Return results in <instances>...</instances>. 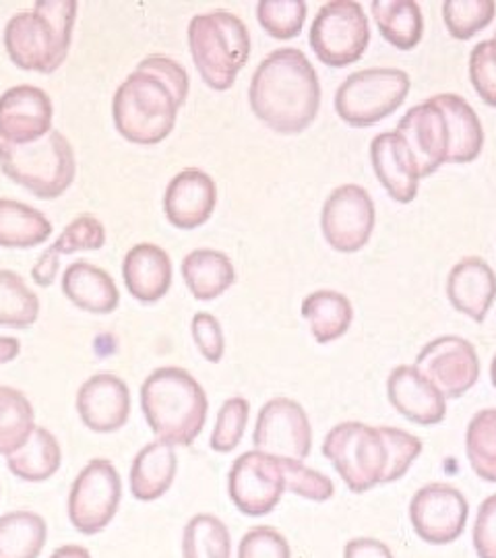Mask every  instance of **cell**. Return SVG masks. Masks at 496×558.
<instances>
[{"label":"cell","instance_id":"f907efd6","mask_svg":"<svg viewBox=\"0 0 496 558\" xmlns=\"http://www.w3.org/2000/svg\"><path fill=\"white\" fill-rule=\"evenodd\" d=\"M21 352V341L15 338H0V364H7L17 359Z\"/></svg>","mask_w":496,"mask_h":558},{"label":"cell","instance_id":"603a6c76","mask_svg":"<svg viewBox=\"0 0 496 558\" xmlns=\"http://www.w3.org/2000/svg\"><path fill=\"white\" fill-rule=\"evenodd\" d=\"M126 290L141 302H158L172 286V260L152 242L135 244L122 260Z\"/></svg>","mask_w":496,"mask_h":558},{"label":"cell","instance_id":"e575fe53","mask_svg":"<svg viewBox=\"0 0 496 558\" xmlns=\"http://www.w3.org/2000/svg\"><path fill=\"white\" fill-rule=\"evenodd\" d=\"M40 315V300L27 288L20 274L0 269V325L25 329Z\"/></svg>","mask_w":496,"mask_h":558},{"label":"cell","instance_id":"ee69618b","mask_svg":"<svg viewBox=\"0 0 496 558\" xmlns=\"http://www.w3.org/2000/svg\"><path fill=\"white\" fill-rule=\"evenodd\" d=\"M239 558H292L288 539L278 530L258 525L240 539Z\"/></svg>","mask_w":496,"mask_h":558},{"label":"cell","instance_id":"e0dca14e","mask_svg":"<svg viewBox=\"0 0 496 558\" xmlns=\"http://www.w3.org/2000/svg\"><path fill=\"white\" fill-rule=\"evenodd\" d=\"M397 133L416 158L420 179L431 177L449 160V129L445 114L433 101L410 108L397 124Z\"/></svg>","mask_w":496,"mask_h":558},{"label":"cell","instance_id":"816d5d0a","mask_svg":"<svg viewBox=\"0 0 496 558\" xmlns=\"http://www.w3.org/2000/svg\"><path fill=\"white\" fill-rule=\"evenodd\" d=\"M50 558H92L89 550L83 548V546H75V544H69V546H60Z\"/></svg>","mask_w":496,"mask_h":558},{"label":"cell","instance_id":"7dc6e473","mask_svg":"<svg viewBox=\"0 0 496 558\" xmlns=\"http://www.w3.org/2000/svg\"><path fill=\"white\" fill-rule=\"evenodd\" d=\"M143 66H147L149 71H154L156 75H159L161 80L166 81L179 96L180 101L184 104L186 96H189V75H186V69L179 64L177 60L168 59V57H147L145 60H141Z\"/></svg>","mask_w":496,"mask_h":558},{"label":"cell","instance_id":"ab89813d","mask_svg":"<svg viewBox=\"0 0 496 558\" xmlns=\"http://www.w3.org/2000/svg\"><path fill=\"white\" fill-rule=\"evenodd\" d=\"M249 414H251V405L246 399L240 398V396L226 399L219 408L216 426H214L211 440H209L211 449L218 453L234 451L246 430Z\"/></svg>","mask_w":496,"mask_h":558},{"label":"cell","instance_id":"7c38bea8","mask_svg":"<svg viewBox=\"0 0 496 558\" xmlns=\"http://www.w3.org/2000/svg\"><path fill=\"white\" fill-rule=\"evenodd\" d=\"M373 197L360 184H341L325 199L320 211L323 236L339 253H356L375 230Z\"/></svg>","mask_w":496,"mask_h":558},{"label":"cell","instance_id":"d590c367","mask_svg":"<svg viewBox=\"0 0 496 558\" xmlns=\"http://www.w3.org/2000/svg\"><path fill=\"white\" fill-rule=\"evenodd\" d=\"M465 453L480 478L496 482V408L480 410L470 420Z\"/></svg>","mask_w":496,"mask_h":558},{"label":"cell","instance_id":"7bdbcfd3","mask_svg":"<svg viewBox=\"0 0 496 558\" xmlns=\"http://www.w3.org/2000/svg\"><path fill=\"white\" fill-rule=\"evenodd\" d=\"M470 80L477 96L496 108V41L484 40L470 54Z\"/></svg>","mask_w":496,"mask_h":558},{"label":"cell","instance_id":"484cf974","mask_svg":"<svg viewBox=\"0 0 496 558\" xmlns=\"http://www.w3.org/2000/svg\"><path fill=\"white\" fill-rule=\"evenodd\" d=\"M177 453L168 442H149L141 449L131 465V493L137 500L149 502L164 497L177 476Z\"/></svg>","mask_w":496,"mask_h":558},{"label":"cell","instance_id":"c3c4849f","mask_svg":"<svg viewBox=\"0 0 496 558\" xmlns=\"http://www.w3.org/2000/svg\"><path fill=\"white\" fill-rule=\"evenodd\" d=\"M343 558H396L391 548L377 538L350 539L343 548Z\"/></svg>","mask_w":496,"mask_h":558},{"label":"cell","instance_id":"f1b7e54d","mask_svg":"<svg viewBox=\"0 0 496 558\" xmlns=\"http://www.w3.org/2000/svg\"><path fill=\"white\" fill-rule=\"evenodd\" d=\"M371 13L380 36L399 50H412L422 40L424 17L414 0H373Z\"/></svg>","mask_w":496,"mask_h":558},{"label":"cell","instance_id":"1f68e13d","mask_svg":"<svg viewBox=\"0 0 496 558\" xmlns=\"http://www.w3.org/2000/svg\"><path fill=\"white\" fill-rule=\"evenodd\" d=\"M48 538L44 518L32 511H13L0 518V558H38Z\"/></svg>","mask_w":496,"mask_h":558},{"label":"cell","instance_id":"ac0fdd59","mask_svg":"<svg viewBox=\"0 0 496 558\" xmlns=\"http://www.w3.org/2000/svg\"><path fill=\"white\" fill-rule=\"evenodd\" d=\"M77 412L89 430L117 433L131 416L129 385L110 373L94 375L80 387Z\"/></svg>","mask_w":496,"mask_h":558},{"label":"cell","instance_id":"5bb4252c","mask_svg":"<svg viewBox=\"0 0 496 558\" xmlns=\"http://www.w3.org/2000/svg\"><path fill=\"white\" fill-rule=\"evenodd\" d=\"M253 442L263 453L304 461L313 447L309 414L294 399H269L258 412Z\"/></svg>","mask_w":496,"mask_h":558},{"label":"cell","instance_id":"4316f807","mask_svg":"<svg viewBox=\"0 0 496 558\" xmlns=\"http://www.w3.org/2000/svg\"><path fill=\"white\" fill-rule=\"evenodd\" d=\"M180 269L191 294L197 300L218 299L237 279L230 257L214 248L191 251Z\"/></svg>","mask_w":496,"mask_h":558},{"label":"cell","instance_id":"44dd1931","mask_svg":"<svg viewBox=\"0 0 496 558\" xmlns=\"http://www.w3.org/2000/svg\"><path fill=\"white\" fill-rule=\"evenodd\" d=\"M371 161L378 182L397 203L416 199L420 170L408 143L397 131L378 133L371 143Z\"/></svg>","mask_w":496,"mask_h":558},{"label":"cell","instance_id":"9a60e30c","mask_svg":"<svg viewBox=\"0 0 496 558\" xmlns=\"http://www.w3.org/2000/svg\"><path fill=\"white\" fill-rule=\"evenodd\" d=\"M416 368L445 398H461L480 377L476 348L457 336H443L426 343L418 354Z\"/></svg>","mask_w":496,"mask_h":558},{"label":"cell","instance_id":"836d02e7","mask_svg":"<svg viewBox=\"0 0 496 558\" xmlns=\"http://www.w3.org/2000/svg\"><path fill=\"white\" fill-rule=\"evenodd\" d=\"M184 558H232V539L226 523L201 513L186 523L182 536Z\"/></svg>","mask_w":496,"mask_h":558},{"label":"cell","instance_id":"8992f818","mask_svg":"<svg viewBox=\"0 0 496 558\" xmlns=\"http://www.w3.org/2000/svg\"><path fill=\"white\" fill-rule=\"evenodd\" d=\"M0 170L40 199H57L75 179V151L60 131L44 140L13 145L0 141Z\"/></svg>","mask_w":496,"mask_h":558},{"label":"cell","instance_id":"4fadbf2b","mask_svg":"<svg viewBox=\"0 0 496 558\" xmlns=\"http://www.w3.org/2000/svg\"><path fill=\"white\" fill-rule=\"evenodd\" d=\"M470 518V505L456 486L433 482L418 490L410 502V521L418 538L445 546L461 538Z\"/></svg>","mask_w":496,"mask_h":558},{"label":"cell","instance_id":"bcb514c9","mask_svg":"<svg viewBox=\"0 0 496 558\" xmlns=\"http://www.w3.org/2000/svg\"><path fill=\"white\" fill-rule=\"evenodd\" d=\"M474 548L480 558H496V495L484 500L477 509Z\"/></svg>","mask_w":496,"mask_h":558},{"label":"cell","instance_id":"f5cc1de1","mask_svg":"<svg viewBox=\"0 0 496 558\" xmlns=\"http://www.w3.org/2000/svg\"><path fill=\"white\" fill-rule=\"evenodd\" d=\"M491 380H493V387L496 389V354L493 364H491Z\"/></svg>","mask_w":496,"mask_h":558},{"label":"cell","instance_id":"8d00e7d4","mask_svg":"<svg viewBox=\"0 0 496 558\" xmlns=\"http://www.w3.org/2000/svg\"><path fill=\"white\" fill-rule=\"evenodd\" d=\"M493 0H447L443 4V20L456 40H470L486 29L495 20Z\"/></svg>","mask_w":496,"mask_h":558},{"label":"cell","instance_id":"30bf717a","mask_svg":"<svg viewBox=\"0 0 496 558\" xmlns=\"http://www.w3.org/2000/svg\"><path fill=\"white\" fill-rule=\"evenodd\" d=\"M122 480L108 459H92L73 482L69 495L71 525L83 536L104 532L119 511Z\"/></svg>","mask_w":496,"mask_h":558},{"label":"cell","instance_id":"3957f363","mask_svg":"<svg viewBox=\"0 0 496 558\" xmlns=\"http://www.w3.org/2000/svg\"><path fill=\"white\" fill-rule=\"evenodd\" d=\"M75 20V0H40L34 11H23L9 20L4 48L20 69L55 73L69 54Z\"/></svg>","mask_w":496,"mask_h":558},{"label":"cell","instance_id":"b9f144b4","mask_svg":"<svg viewBox=\"0 0 496 558\" xmlns=\"http://www.w3.org/2000/svg\"><path fill=\"white\" fill-rule=\"evenodd\" d=\"M380 430H383V437L389 447V461H391L389 476H387V484H389V482H396L408 474L412 463L422 453V440L418 439L416 435L401 430V428H394V426H380Z\"/></svg>","mask_w":496,"mask_h":558},{"label":"cell","instance_id":"f546056e","mask_svg":"<svg viewBox=\"0 0 496 558\" xmlns=\"http://www.w3.org/2000/svg\"><path fill=\"white\" fill-rule=\"evenodd\" d=\"M52 234L50 220L29 205L0 197V246L32 248Z\"/></svg>","mask_w":496,"mask_h":558},{"label":"cell","instance_id":"cb8c5ba5","mask_svg":"<svg viewBox=\"0 0 496 558\" xmlns=\"http://www.w3.org/2000/svg\"><path fill=\"white\" fill-rule=\"evenodd\" d=\"M62 292L87 313L108 315L117 311L120 292L112 276L94 263L75 260L62 274Z\"/></svg>","mask_w":496,"mask_h":558},{"label":"cell","instance_id":"2e32d148","mask_svg":"<svg viewBox=\"0 0 496 558\" xmlns=\"http://www.w3.org/2000/svg\"><path fill=\"white\" fill-rule=\"evenodd\" d=\"M55 108L50 96L36 85H15L0 96V141L27 145L52 131Z\"/></svg>","mask_w":496,"mask_h":558},{"label":"cell","instance_id":"ba28073f","mask_svg":"<svg viewBox=\"0 0 496 558\" xmlns=\"http://www.w3.org/2000/svg\"><path fill=\"white\" fill-rule=\"evenodd\" d=\"M410 75L401 69L373 66L352 73L336 92V112L352 126H371L387 119L408 98Z\"/></svg>","mask_w":496,"mask_h":558},{"label":"cell","instance_id":"7a4b0ae2","mask_svg":"<svg viewBox=\"0 0 496 558\" xmlns=\"http://www.w3.org/2000/svg\"><path fill=\"white\" fill-rule=\"evenodd\" d=\"M141 410L158 440L189 447L205 426L209 401L189 371L161 366L141 385Z\"/></svg>","mask_w":496,"mask_h":558},{"label":"cell","instance_id":"8fae6325","mask_svg":"<svg viewBox=\"0 0 496 558\" xmlns=\"http://www.w3.org/2000/svg\"><path fill=\"white\" fill-rule=\"evenodd\" d=\"M288 490L283 459L246 451L242 453L228 476V495L240 513L251 518H263L279 505Z\"/></svg>","mask_w":496,"mask_h":558},{"label":"cell","instance_id":"74e56055","mask_svg":"<svg viewBox=\"0 0 496 558\" xmlns=\"http://www.w3.org/2000/svg\"><path fill=\"white\" fill-rule=\"evenodd\" d=\"M261 27L276 40H292L306 21L304 0H261L257 4Z\"/></svg>","mask_w":496,"mask_h":558},{"label":"cell","instance_id":"d6986e66","mask_svg":"<svg viewBox=\"0 0 496 558\" xmlns=\"http://www.w3.org/2000/svg\"><path fill=\"white\" fill-rule=\"evenodd\" d=\"M216 203V180L198 168H186L168 182L164 195V211L174 228L193 230L211 218Z\"/></svg>","mask_w":496,"mask_h":558},{"label":"cell","instance_id":"f6af8a7d","mask_svg":"<svg viewBox=\"0 0 496 558\" xmlns=\"http://www.w3.org/2000/svg\"><path fill=\"white\" fill-rule=\"evenodd\" d=\"M191 331H193L198 352L205 356V360L218 364L226 350V339H223L219 320L209 313H197L191 323Z\"/></svg>","mask_w":496,"mask_h":558},{"label":"cell","instance_id":"f35d334b","mask_svg":"<svg viewBox=\"0 0 496 558\" xmlns=\"http://www.w3.org/2000/svg\"><path fill=\"white\" fill-rule=\"evenodd\" d=\"M104 244H106L104 223L96 216L83 214L60 232L57 242L50 244L46 253L52 257H60V255H73L81 251H98Z\"/></svg>","mask_w":496,"mask_h":558},{"label":"cell","instance_id":"52a82bcc","mask_svg":"<svg viewBox=\"0 0 496 558\" xmlns=\"http://www.w3.org/2000/svg\"><path fill=\"white\" fill-rule=\"evenodd\" d=\"M323 456L334 463L341 480L356 495L387 484L391 461L380 426L339 422L323 440Z\"/></svg>","mask_w":496,"mask_h":558},{"label":"cell","instance_id":"d4e9b609","mask_svg":"<svg viewBox=\"0 0 496 558\" xmlns=\"http://www.w3.org/2000/svg\"><path fill=\"white\" fill-rule=\"evenodd\" d=\"M431 101L440 108L449 129V160L451 163H470L476 160L484 147V129L476 110L457 94H438Z\"/></svg>","mask_w":496,"mask_h":558},{"label":"cell","instance_id":"60d3db41","mask_svg":"<svg viewBox=\"0 0 496 558\" xmlns=\"http://www.w3.org/2000/svg\"><path fill=\"white\" fill-rule=\"evenodd\" d=\"M281 459H283L286 484H288L290 493H294L302 499L315 500V502H325V500H329L336 495L334 482L327 478L323 472H317V470L304 465V461Z\"/></svg>","mask_w":496,"mask_h":558},{"label":"cell","instance_id":"83f0119b","mask_svg":"<svg viewBox=\"0 0 496 558\" xmlns=\"http://www.w3.org/2000/svg\"><path fill=\"white\" fill-rule=\"evenodd\" d=\"M302 317L309 320L311 333L318 343L343 338L354 319L352 302L336 290H317L302 300Z\"/></svg>","mask_w":496,"mask_h":558},{"label":"cell","instance_id":"db71d44e","mask_svg":"<svg viewBox=\"0 0 496 558\" xmlns=\"http://www.w3.org/2000/svg\"><path fill=\"white\" fill-rule=\"evenodd\" d=\"M495 41H496V34H495Z\"/></svg>","mask_w":496,"mask_h":558},{"label":"cell","instance_id":"277c9868","mask_svg":"<svg viewBox=\"0 0 496 558\" xmlns=\"http://www.w3.org/2000/svg\"><path fill=\"white\" fill-rule=\"evenodd\" d=\"M180 106L177 92L140 62L112 98V119L124 140L156 145L172 133Z\"/></svg>","mask_w":496,"mask_h":558},{"label":"cell","instance_id":"7402d4cb","mask_svg":"<svg viewBox=\"0 0 496 558\" xmlns=\"http://www.w3.org/2000/svg\"><path fill=\"white\" fill-rule=\"evenodd\" d=\"M447 299L456 311L482 323L496 299L493 267L480 257H465L456 263L447 278Z\"/></svg>","mask_w":496,"mask_h":558},{"label":"cell","instance_id":"681fc988","mask_svg":"<svg viewBox=\"0 0 496 558\" xmlns=\"http://www.w3.org/2000/svg\"><path fill=\"white\" fill-rule=\"evenodd\" d=\"M60 260L59 257L48 255L46 251L41 253L38 263L32 267V278L40 286V288H48L57 276H59Z\"/></svg>","mask_w":496,"mask_h":558},{"label":"cell","instance_id":"5b68a950","mask_svg":"<svg viewBox=\"0 0 496 558\" xmlns=\"http://www.w3.org/2000/svg\"><path fill=\"white\" fill-rule=\"evenodd\" d=\"M189 48L201 80L216 92H226L251 57V36L239 15L219 9L191 20Z\"/></svg>","mask_w":496,"mask_h":558},{"label":"cell","instance_id":"ffe728a7","mask_svg":"<svg viewBox=\"0 0 496 558\" xmlns=\"http://www.w3.org/2000/svg\"><path fill=\"white\" fill-rule=\"evenodd\" d=\"M387 396L401 416L420 426H435L447 416V398L418 371L416 364H401L391 371Z\"/></svg>","mask_w":496,"mask_h":558},{"label":"cell","instance_id":"d6a6232c","mask_svg":"<svg viewBox=\"0 0 496 558\" xmlns=\"http://www.w3.org/2000/svg\"><path fill=\"white\" fill-rule=\"evenodd\" d=\"M36 430V412L20 389L0 385V456L21 449Z\"/></svg>","mask_w":496,"mask_h":558},{"label":"cell","instance_id":"4dcf8cb0","mask_svg":"<svg viewBox=\"0 0 496 558\" xmlns=\"http://www.w3.org/2000/svg\"><path fill=\"white\" fill-rule=\"evenodd\" d=\"M60 461L62 451L59 440L41 426H36L34 435L21 449L7 456L9 470L25 482H44L55 476L59 472Z\"/></svg>","mask_w":496,"mask_h":558},{"label":"cell","instance_id":"6da1fadb","mask_svg":"<svg viewBox=\"0 0 496 558\" xmlns=\"http://www.w3.org/2000/svg\"><path fill=\"white\" fill-rule=\"evenodd\" d=\"M249 101L255 117L276 133H302L317 119L320 108L317 71L302 50H274L253 73Z\"/></svg>","mask_w":496,"mask_h":558},{"label":"cell","instance_id":"9c48e42d","mask_svg":"<svg viewBox=\"0 0 496 558\" xmlns=\"http://www.w3.org/2000/svg\"><path fill=\"white\" fill-rule=\"evenodd\" d=\"M311 48L327 66H348L362 59L371 41V27L356 0H331L320 7L311 25Z\"/></svg>","mask_w":496,"mask_h":558}]
</instances>
